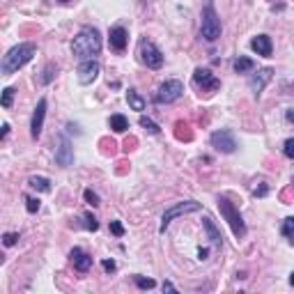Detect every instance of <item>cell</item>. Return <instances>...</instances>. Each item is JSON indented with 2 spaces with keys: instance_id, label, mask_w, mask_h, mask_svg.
Returning a JSON list of instances; mask_svg holds the SVG:
<instances>
[{
  "instance_id": "19",
  "label": "cell",
  "mask_w": 294,
  "mask_h": 294,
  "mask_svg": "<svg viewBox=\"0 0 294 294\" xmlns=\"http://www.w3.org/2000/svg\"><path fill=\"white\" fill-rule=\"evenodd\" d=\"M202 225H204V230H207V234H209L212 244H216V246H221V244H223V237H221V232L214 228L212 219H202Z\"/></svg>"
},
{
  "instance_id": "24",
  "label": "cell",
  "mask_w": 294,
  "mask_h": 294,
  "mask_svg": "<svg viewBox=\"0 0 294 294\" xmlns=\"http://www.w3.org/2000/svg\"><path fill=\"white\" fill-rule=\"evenodd\" d=\"M283 234L289 239V244H294V216L283 221Z\"/></svg>"
},
{
  "instance_id": "2",
  "label": "cell",
  "mask_w": 294,
  "mask_h": 294,
  "mask_svg": "<svg viewBox=\"0 0 294 294\" xmlns=\"http://www.w3.org/2000/svg\"><path fill=\"white\" fill-rule=\"evenodd\" d=\"M35 53H37V46L30 44V41L12 46L5 53V58H3V76H12L14 71H19L21 67L28 65L35 58Z\"/></svg>"
},
{
  "instance_id": "33",
  "label": "cell",
  "mask_w": 294,
  "mask_h": 294,
  "mask_svg": "<svg viewBox=\"0 0 294 294\" xmlns=\"http://www.w3.org/2000/svg\"><path fill=\"white\" fill-rule=\"evenodd\" d=\"M16 239H19V234L16 232H7V234H3V244L10 248V246H14L16 244Z\"/></svg>"
},
{
  "instance_id": "21",
  "label": "cell",
  "mask_w": 294,
  "mask_h": 294,
  "mask_svg": "<svg viewBox=\"0 0 294 294\" xmlns=\"http://www.w3.org/2000/svg\"><path fill=\"white\" fill-rule=\"evenodd\" d=\"M55 74H58V65H53V62H49V65L41 69V76H39V85H49L51 80L55 78Z\"/></svg>"
},
{
  "instance_id": "31",
  "label": "cell",
  "mask_w": 294,
  "mask_h": 294,
  "mask_svg": "<svg viewBox=\"0 0 294 294\" xmlns=\"http://www.w3.org/2000/svg\"><path fill=\"white\" fill-rule=\"evenodd\" d=\"M283 152H285V156H287V159H294V138H287V140H285Z\"/></svg>"
},
{
  "instance_id": "23",
  "label": "cell",
  "mask_w": 294,
  "mask_h": 294,
  "mask_svg": "<svg viewBox=\"0 0 294 294\" xmlns=\"http://www.w3.org/2000/svg\"><path fill=\"white\" fill-rule=\"evenodd\" d=\"M175 129H177L175 134H177V138H180V140H191V138H193V134L189 131V124H186V122H177Z\"/></svg>"
},
{
  "instance_id": "11",
  "label": "cell",
  "mask_w": 294,
  "mask_h": 294,
  "mask_svg": "<svg viewBox=\"0 0 294 294\" xmlns=\"http://www.w3.org/2000/svg\"><path fill=\"white\" fill-rule=\"evenodd\" d=\"M76 74H78L80 85H90L92 80L99 76V62L97 60H83L78 65V71H76Z\"/></svg>"
},
{
  "instance_id": "32",
  "label": "cell",
  "mask_w": 294,
  "mask_h": 294,
  "mask_svg": "<svg viewBox=\"0 0 294 294\" xmlns=\"http://www.w3.org/2000/svg\"><path fill=\"white\" fill-rule=\"evenodd\" d=\"M110 232H113L115 237H122V234H124V225H122L120 221H110Z\"/></svg>"
},
{
  "instance_id": "27",
  "label": "cell",
  "mask_w": 294,
  "mask_h": 294,
  "mask_svg": "<svg viewBox=\"0 0 294 294\" xmlns=\"http://www.w3.org/2000/svg\"><path fill=\"white\" fill-rule=\"evenodd\" d=\"M14 101V88H5L3 90V108H10Z\"/></svg>"
},
{
  "instance_id": "18",
  "label": "cell",
  "mask_w": 294,
  "mask_h": 294,
  "mask_svg": "<svg viewBox=\"0 0 294 294\" xmlns=\"http://www.w3.org/2000/svg\"><path fill=\"white\" fill-rule=\"evenodd\" d=\"M255 69V62L250 60V58H246V55H239L237 60H234V71L237 74H248V71Z\"/></svg>"
},
{
  "instance_id": "37",
  "label": "cell",
  "mask_w": 294,
  "mask_h": 294,
  "mask_svg": "<svg viewBox=\"0 0 294 294\" xmlns=\"http://www.w3.org/2000/svg\"><path fill=\"white\" fill-rule=\"evenodd\" d=\"M198 255H200V260H207V255H209V250H207V248H200V250H198Z\"/></svg>"
},
{
  "instance_id": "30",
  "label": "cell",
  "mask_w": 294,
  "mask_h": 294,
  "mask_svg": "<svg viewBox=\"0 0 294 294\" xmlns=\"http://www.w3.org/2000/svg\"><path fill=\"white\" fill-rule=\"evenodd\" d=\"M85 228L95 232V230H99V221H97L92 214H85Z\"/></svg>"
},
{
  "instance_id": "34",
  "label": "cell",
  "mask_w": 294,
  "mask_h": 294,
  "mask_svg": "<svg viewBox=\"0 0 294 294\" xmlns=\"http://www.w3.org/2000/svg\"><path fill=\"white\" fill-rule=\"evenodd\" d=\"M267 191H269V189H267V184H262L260 189L253 191V195H255V198H264V195H267Z\"/></svg>"
},
{
  "instance_id": "35",
  "label": "cell",
  "mask_w": 294,
  "mask_h": 294,
  "mask_svg": "<svg viewBox=\"0 0 294 294\" xmlns=\"http://www.w3.org/2000/svg\"><path fill=\"white\" fill-rule=\"evenodd\" d=\"M104 269L106 271H115V262H113V260H104Z\"/></svg>"
},
{
  "instance_id": "20",
  "label": "cell",
  "mask_w": 294,
  "mask_h": 294,
  "mask_svg": "<svg viewBox=\"0 0 294 294\" xmlns=\"http://www.w3.org/2000/svg\"><path fill=\"white\" fill-rule=\"evenodd\" d=\"M28 184H30L35 191H39V193H49L51 191V182L46 180V177H37V175H32L30 180H28Z\"/></svg>"
},
{
  "instance_id": "16",
  "label": "cell",
  "mask_w": 294,
  "mask_h": 294,
  "mask_svg": "<svg viewBox=\"0 0 294 294\" xmlns=\"http://www.w3.org/2000/svg\"><path fill=\"white\" fill-rule=\"evenodd\" d=\"M108 41H110V49L124 51V49H127V41H129V35H127V30L122 28V25H115L113 30H110Z\"/></svg>"
},
{
  "instance_id": "26",
  "label": "cell",
  "mask_w": 294,
  "mask_h": 294,
  "mask_svg": "<svg viewBox=\"0 0 294 294\" xmlns=\"http://www.w3.org/2000/svg\"><path fill=\"white\" fill-rule=\"evenodd\" d=\"M83 198H85V202H88V204H92V207H99V204H101V202H99V195H97L92 189H85Z\"/></svg>"
},
{
  "instance_id": "13",
  "label": "cell",
  "mask_w": 294,
  "mask_h": 294,
  "mask_svg": "<svg viewBox=\"0 0 294 294\" xmlns=\"http://www.w3.org/2000/svg\"><path fill=\"white\" fill-rule=\"evenodd\" d=\"M271 76H274V69H271V67H264V69H260L258 74H253V78L248 80V85H250V90H253L255 97H260V92L267 88V83L271 80Z\"/></svg>"
},
{
  "instance_id": "41",
  "label": "cell",
  "mask_w": 294,
  "mask_h": 294,
  "mask_svg": "<svg viewBox=\"0 0 294 294\" xmlns=\"http://www.w3.org/2000/svg\"><path fill=\"white\" fill-rule=\"evenodd\" d=\"M58 3H62V5H65V3H71V0H58Z\"/></svg>"
},
{
  "instance_id": "12",
  "label": "cell",
  "mask_w": 294,
  "mask_h": 294,
  "mask_svg": "<svg viewBox=\"0 0 294 294\" xmlns=\"http://www.w3.org/2000/svg\"><path fill=\"white\" fill-rule=\"evenodd\" d=\"M44 117H46V99H39L35 113H32V120H30V136L35 140L41 136V129H44Z\"/></svg>"
},
{
  "instance_id": "6",
  "label": "cell",
  "mask_w": 294,
  "mask_h": 294,
  "mask_svg": "<svg viewBox=\"0 0 294 294\" xmlns=\"http://www.w3.org/2000/svg\"><path fill=\"white\" fill-rule=\"evenodd\" d=\"M182 95H184V83L177 78H170V80H165V83H161V88L154 95V101L156 104H173V101H177Z\"/></svg>"
},
{
  "instance_id": "29",
  "label": "cell",
  "mask_w": 294,
  "mask_h": 294,
  "mask_svg": "<svg viewBox=\"0 0 294 294\" xmlns=\"http://www.w3.org/2000/svg\"><path fill=\"white\" fill-rule=\"evenodd\" d=\"M25 209L30 212V214L39 212V200H37V198H25Z\"/></svg>"
},
{
  "instance_id": "14",
  "label": "cell",
  "mask_w": 294,
  "mask_h": 294,
  "mask_svg": "<svg viewBox=\"0 0 294 294\" xmlns=\"http://www.w3.org/2000/svg\"><path fill=\"white\" fill-rule=\"evenodd\" d=\"M250 49H253L258 55H262V58H271V51H274L271 37L269 35H258V37H253V39H250Z\"/></svg>"
},
{
  "instance_id": "15",
  "label": "cell",
  "mask_w": 294,
  "mask_h": 294,
  "mask_svg": "<svg viewBox=\"0 0 294 294\" xmlns=\"http://www.w3.org/2000/svg\"><path fill=\"white\" fill-rule=\"evenodd\" d=\"M69 258H71L74 267L80 271V274H85V271H90V267H92V258H90V255H88V253H85L83 248H71Z\"/></svg>"
},
{
  "instance_id": "5",
  "label": "cell",
  "mask_w": 294,
  "mask_h": 294,
  "mask_svg": "<svg viewBox=\"0 0 294 294\" xmlns=\"http://www.w3.org/2000/svg\"><path fill=\"white\" fill-rule=\"evenodd\" d=\"M138 55H140V62H143L147 69H161V65H163V53H161V51L156 49L154 41H150V39H140Z\"/></svg>"
},
{
  "instance_id": "28",
  "label": "cell",
  "mask_w": 294,
  "mask_h": 294,
  "mask_svg": "<svg viewBox=\"0 0 294 294\" xmlns=\"http://www.w3.org/2000/svg\"><path fill=\"white\" fill-rule=\"evenodd\" d=\"M136 285L140 289H152L156 283H154V278H140V276H136Z\"/></svg>"
},
{
  "instance_id": "22",
  "label": "cell",
  "mask_w": 294,
  "mask_h": 294,
  "mask_svg": "<svg viewBox=\"0 0 294 294\" xmlns=\"http://www.w3.org/2000/svg\"><path fill=\"white\" fill-rule=\"evenodd\" d=\"M127 101H129V106H131L134 110H145V99H143V97H140L136 90H129V92H127Z\"/></svg>"
},
{
  "instance_id": "7",
  "label": "cell",
  "mask_w": 294,
  "mask_h": 294,
  "mask_svg": "<svg viewBox=\"0 0 294 294\" xmlns=\"http://www.w3.org/2000/svg\"><path fill=\"white\" fill-rule=\"evenodd\" d=\"M198 209H200V202H195V200H184V202L173 204V207H170V209H165L163 216H161V228H159V232L163 234L165 228L170 225V221H173V219H177V216H184V214H191V212H198Z\"/></svg>"
},
{
  "instance_id": "38",
  "label": "cell",
  "mask_w": 294,
  "mask_h": 294,
  "mask_svg": "<svg viewBox=\"0 0 294 294\" xmlns=\"http://www.w3.org/2000/svg\"><path fill=\"white\" fill-rule=\"evenodd\" d=\"M285 120H287V122H294V110H287V113H285Z\"/></svg>"
},
{
  "instance_id": "8",
  "label": "cell",
  "mask_w": 294,
  "mask_h": 294,
  "mask_svg": "<svg viewBox=\"0 0 294 294\" xmlns=\"http://www.w3.org/2000/svg\"><path fill=\"white\" fill-rule=\"evenodd\" d=\"M212 147L219 152H223V154H232L234 150H237V140H234V134L230 129H219L212 134L209 138Z\"/></svg>"
},
{
  "instance_id": "25",
  "label": "cell",
  "mask_w": 294,
  "mask_h": 294,
  "mask_svg": "<svg viewBox=\"0 0 294 294\" xmlns=\"http://www.w3.org/2000/svg\"><path fill=\"white\" fill-rule=\"evenodd\" d=\"M140 127H145V129L150 131V134H159V124H156L154 120H150V117H145V115H140Z\"/></svg>"
},
{
  "instance_id": "36",
  "label": "cell",
  "mask_w": 294,
  "mask_h": 294,
  "mask_svg": "<svg viewBox=\"0 0 294 294\" xmlns=\"http://www.w3.org/2000/svg\"><path fill=\"white\" fill-rule=\"evenodd\" d=\"M163 292H175V285L165 280V283H163Z\"/></svg>"
},
{
  "instance_id": "40",
  "label": "cell",
  "mask_w": 294,
  "mask_h": 294,
  "mask_svg": "<svg viewBox=\"0 0 294 294\" xmlns=\"http://www.w3.org/2000/svg\"><path fill=\"white\" fill-rule=\"evenodd\" d=\"M289 283H292V287H294V271L289 274Z\"/></svg>"
},
{
  "instance_id": "10",
  "label": "cell",
  "mask_w": 294,
  "mask_h": 294,
  "mask_svg": "<svg viewBox=\"0 0 294 294\" xmlns=\"http://www.w3.org/2000/svg\"><path fill=\"white\" fill-rule=\"evenodd\" d=\"M193 83L198 85L204 95H212V92L221 90V80L216 78L209 69H202V67H198V69L193 71Z\"/></svg>"
},
{
  "instance_id": "3",
  "label": "cell",
  "mask_w": 294,
  "mask_h": 294,
  "mask_svg": "<svg viewBox=\"0 0 294 294\" xmlns=\"http://www.w3.org/2000/svg\"><path fill=\"white\" fill-rule=\"evenodd\" d=\"M219 212H221V216L228 221V225H230V230H232L234 237H237V239H244V237H246L244 219H241V214L237 212V207H234L228 198H223V195L219 198Z\"/></svg>"
},
{
  "instance_id": "39",
  "label": "cell",
  "mask_w": 294,
  "mask_h": 294,
  "mask_svg": "<svg viewBox=\"0 0 294 294\" xmlns=\"http://www.w3.org/2000/svg\"><path fill=\"white\" fill-rule=\"evenodd\" d=\"M7 134H10V124H3V138H5Z\"/></svg>"
},
{
  "instance_id": "9",
  "label": "cell",
  "mask_w": 294,
  "mask_h": 294,
  "mask_svg": "<svg viewBox=\"0 0 294 294\" xmlns=\"http://www.w3.org/2000/svg\"><path fill=\"white\" fill-rule=\"evenodd\" d=\"M55 143H58V147H55V163L60 168H69L74 163V147H71L69 138L65 134H58Z\"/></svg>"
},
{
  "instance_id": "17",
  "label": "cell",
  "mask_w": 294,
  "mask_h": 294,
  "mask_svg": "<svg viewBox=\"0 0 294 294\" xmlns=\"http://www.w3.org/2000/svg\"><path fill=\"white\" fill-rule=\"evenodd\" d=\"M108 124H110V129L115 131V134H124L127 129H129V120H127L124 115H120V113H115V115H110V120H108Z\"/></svg>"
},
{
  "instance_id": "4",
  "label": "cell",
  "mask_w": 294,
  "mask_h": 294,
  "mask_svg": "<svg viewBox=\"0 0 294 294\" xmlns=\"http://www.w3.org/2000/svg\"><path fill=\"white\" fill-rule=\"evenodd\" d=\"M200 35L207 41H216L221 37V19L212 5L202 10V21H200Z\"/></svg>"
},
{
  "instance_id": "1",
  "label": "cell",
  "mask_w": 294,
  "mask_h": 294,
  "mask_svg": "<svg viewBox=\"0 0 294 294\" xmlns=\"http://www.w3.org/2000/svg\"><path fill=\"white\" fill-rule=\"evenodd\" d=\"M71 53H74L76 58H83V60H95V55L101 53L99 30L92 28V25L80 28V32L74 37V41H71Z\"/></svg>"
}]
</instances>
